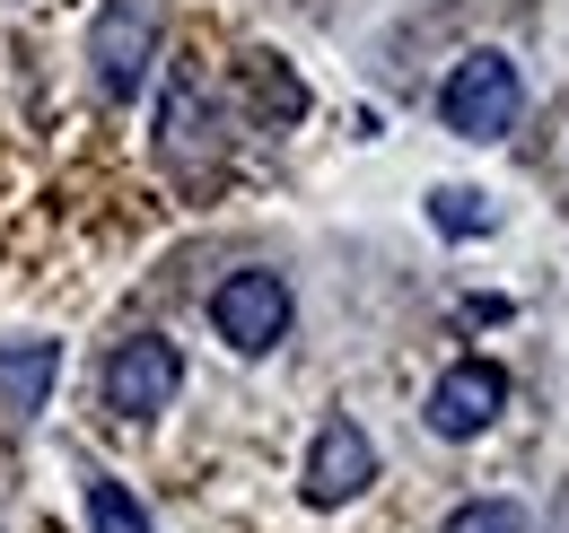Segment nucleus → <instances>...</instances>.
<instances>
[{
  "label": "nucleus",
  "instance_id": "nucleus-2",
  "mask_svg": "<svg viewBox=\"0 0 569 533\" xmlns=\"http://www.w3.org/2000/svg\"><path fill=\"white\" fill-rule=\"evenodd\" d=\"M158 36H167V9H158V0H106V9H97L88 70H97V97H106V105H132V97H141L149 62H158Z\"/></svg>",
  "mask_w": 569,
  "mask_h": 533
},
{
  "label": "nucleus",
  "instance_id": "nucleus-10",
  "mask_svg": "<svg viewBox=\"0 0 569 533\" xmlns=\"http://www.w3.org/2000/svg\"><path fill=\"white\" fill-rule=\"evenodd\" d=\"M88 533H149L141 499L123 481H88Z\"/></svg>",
  "mask_w": 569,
  "mask_h": 533
},
{
  "label": "nucleus",
  "instance_id": "nucleus-5",
  "mask_svg": "<svg viewBox=\"0 0 569 533\" xmlns=\"http://www.w3.org/2000/svg\"><path fill=\"white\" fill-rule=\"evenodd\" d=\"M368 481H377V446H368V429H359V420H342V411H333V420L316 429V446H307L298 499H307V507H351Z\"/></svg>",
  "mask_w": 569,
  "mask_h": 533
},
{
  "label": "nucleus",
  "instance_id": "nucleus-7",
  "mask_svg": "<svg viewBox=\"0 0 569 533\" xmlns=\"http://www.w3.org/2000/svg\"><path fill=\"white\" fill-rule=\"evenodd\" d=\"M158 158H167L176 175H202L219 158V123H211V97H202L193 70H176V88H167V105H158Z\"/></svg>",
  "mask_w": 569,
  "mask_h": 533
},
{
  "label": "nucleus",
  "instance_id": "nucleus-9",
  "mask_svg": "<svg viewBox=\"0 0 569 533\" xmlns=\"http://www.w3.org/2000/svg\"><path fill=\"white\" fill-rule=\"evenodd\" d=\"M429 228H438V237H491L499 210H491V193H473V184H438V193H429Z\"/></svg>",
  "mask_w": 569,
  "mask_h": 533
},
{
  "label": "nucleus",
  "instance_id": "nucleus-6",
  "mask_svg": "<svg viewBox=\"0 0 569 533\" xmlns=\"http://www.w3.org/2000/svg\"><path fill=\"white\" fill-rule=\"evenodd\" d=\"M499 411H508V368H499V359H456V368L429 385V429H438V438H482Z\"/></svg>",
  "mask_w": 569,
  "mask_h": 533
},
{
  "label": "nucleus",
  "instance_id": "nucleus-3",
  "mask_svg": "<svg viewBox=\"0 0 569 533\" xmlns=\"http://www.w3.org/2000/svg\"><path fill=\"white\" fill-rule=\"evenodd\" d=\"M289 280L281 271H228L211 289V333L237 350V359H263V350H281L289 341Z\"/></svg>",
  "mask_w": 569,
  "mask_h": 533
},
{
  "label": "nucleus",
  "instance_id": "nucleus-12",
  "mask_svg": "<svg viewBox=\"0 0 569 533\" xmlns=\"http://www.w3.org/2000/svg\"><path fill=\"white\" fill-rule=\"evenodd\" d=\"M254 88H263V105H272L281 123H289V114H298V105H307V97H298V79H289V70L272 62V53H254Z\"/></svg>",
  "mask_w": 569,
  "mask_h": 533
},
{
  "label": "nucleus",
  "instance_id": "nucleus-1",
  "mask_svg": "<svg viewBox=\"0 0 569 533\" xmlns=\"http://www.w3.org/2000/svg\"><path fill=\"white\" fill-rule=\"evenodd\" d=\"M517 114H526V79H517V62L491 53V44L465 53V62L447 70V88H438V123L456 140H482V149H491V140L517 132Z\"/></svg>",
  "mask_w": 569,
  "mask_h": 533
},
{
  "label": "nucleus",
  "instance_id": "nucleus-8",
  "mask_svg": "<svg viewBox=\"0 0 569 533\" xmlns=\"http://www.w3.org/2000/svg\"><path fill=\"white\" fill-rule=\"evenodd\" d=\"M53 376H62V341H0V411L9 420H27V411H44L53 394Z\"/></svg>",
  "mask_w": 569,
  "mask_h": 533
},
{
  "label": "nucleus",
  "instance_id": "nucleus-11",
  "mask_svg": "<svg viewBox=\"0 0 569 533\" xmlns=\"http://www.w3.org/2000/svg\"><path fill=\"white\" fill-rule=\"evenodd\" d=\"M438 533H535V516H526L517 499H465Z\"/></svg>",
  "mask_w": 569,
  "mask_h": 533
},
{
  "label": "nucleus",
  "instance_id": "nucleus-4",
  "mask_svg": "<svg viewBox=\"0 0 569 533\" xmlns=\"http://www.w3.org/2000/svg\"><path fill=\"white\" fill-rule=\"evenodd\" d=\"M184 385V359H176V341L167 333H132L106 350V368H97V394L106 411H123V420H149V411H167Z\"/></svg>",
  "mask_w": 569,
  "mask_h": 533
}]
</instances>
